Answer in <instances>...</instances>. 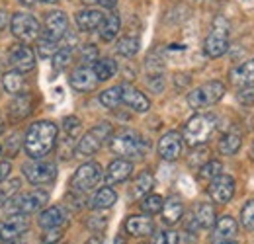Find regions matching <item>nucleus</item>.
<instances>
[{"instance_id":"nucleus-1","label":"nucleus","mask_w":254,"mask_h":244,"mask_svg":"<svg viewBox=\"0 0 254 244\" xmlns=\"http://www.w3.org/2000/svg\"><path fill=\"white\" fill-rule=\"evenodd\" d=\"M57 135H59V129L53 122H35L33 125H30L24 139V149L28 156L43 158L45 154H49L57 143Z\"/></svg>"},{"instance_id":"nucleus-2","label":"nucleus","mask_w":254,"mask_h":244,"mask_svg":"<svg viewBox=\"0 0 254 244\" xmlns=\"http://www.w3.org/2000/svg\"><path fill=\"white\" fill-rule=\"evenodd\" d=\"M110 149L124 158H139L147 151V143L143 141V137L137 131L124 129L118 135L110 137Z\"/></svg>"},{"instance_id":"nucleus-3","label":"nucleus","mask_w":254,"mask_h":244,"mask_svg":"<svg viewBox=\"0 0 254 244\" xmlns=\"http://www.w3.org/2000/svg\"><path fill=\"white\" fill-rule=\"evenodd\" d=\"M213 129H215V118L199 114V116H193L190 122L186 123L182 139L190 147H199V145H203L211 137Z\"/></svg>"},{"instance_id":"nucleus-4","label":"nucleus","mask_w":254,"mask_h":244,"mask_svg":"<svg viewBox=\"0 0 254 244\" xmlns=\"http://www.w3.org/2000/svg\"><path fill=\"white\" fill-rule=\"evenodd\" d=\"M227 49H229V22L223 16H217L213 20V26H211L209 35L205 37L203 51H205L207 57L217 59V57L225 55Z\"/></svg>"},{"instance_id":"nucleus-5","label":"nucleus","mask_w":254,"mask_h":244,"mask_svg":"<svg viewBox=\"0 0 254 244\" xmlns=\"http://www.w3.org/2000/svg\"><path fill=\"white\" fill-rule=\"evenodd\" d=\"M112 133L114 131H112L110 123H98L96 127H92L88 133H84L80 137V141H78V145L74 149V154H78V156H92V154H96L104 147L106 141H110Z\"/></svg>"},{"instance_id":"nucleus-6","label":"nucleus","mask_w":254,"mask_h":244,"mask_svg":"<svg viewBox=\"0 0 254 244\" xmlns=\"http://www.w3.org/2000/svg\"><path fill=\"white\" fill-rule=\"evenodd\" d=\"M47 201H49V193L43 191V189H35V191L18 195V197H10L4 207L10 215H30L39 211Z\"/></svg>"},{"instance_id":"nucleus-7","label":"nucleus","mask_w":254,"mask_h":244,"mask_svg":"<svg viewBox=\"0 0 254 244\" xmlns=\"http://www.w3.org/2000/svg\"><path fill=\"white\" fill-rule=\"evenodd\" d=\"M225 94V86L219 80H211V82H205L201 86H197L195 90H191L188 94V106L193 110H203V108H209L213 104H217Z\"/></svg>"},{"instance_id":"nucleus-8","label":"nucleus","mask_w":254,"mask_h":244,"mask_svg":"<svg viewBox=\"0 0 254 244\" xmlns=\"http://www.w3.org/2000/svg\"><path fill=\"white\" fill-rule=\"evenodd\" d=\"M24 176L28 178V182L33 185H43V183L53 182L57 178V164L51 160H43V158H33L32 162H28L22 168Z\"/></svg>"},{"instance_id":"nucleus-9","label":"nucleus","mask_w":254,"mask_h":244,"mask_svg":"<svg viewBox=\"0 0 254 244\" xmlns=\"http://www.w3.org/2000/svg\"><path fill=\"white\" fill-rule=\"evenodd\" d=\"M100 180H102V166L98 162H86L70 178V189L76 193H86L96 187Z\"/></svg>"},{"instance_id":"nucleus-10","label":"nucleus","mask_w":254,"mask_h":244,"mask_svg":"<svg viewBox=\"0 0 254 244\" xmlns=\"http://www.w3.org/2000/svg\"><path fill=\"white\" fill-rule=\"evenodd\" d=\"M10 30H12V35L16 39H20L22 43H32L35 39H39L41 28H39V22L33 18L32 14L18 12L10 20Z\"/></svg>"},{"instance_id":"nucleus-11","label":"nucleus","mask_w":254,"mask_h":244,"mask_svg":"<svg viewBox=\"0 0 254 244\" xmlns=\"http://www.w3.org/2000/svg\"><path fill=\"white\" fill-rule=\"evenodd\" d=\"M30 229L26 215H8L6 221H0V243H12L20 239Z\"/></svg>"},{"instance_id":"nucleus-12","label":"nucleus","mask_w":254,"mask_h":244,"mask_svg":"<svg viewBox=\"0 0 254 244\" xmlns=\"http://www.w3.org/2000/svg\"><path fill=\"white\" fill-rule=\"evenodd\" d=\"M207 193L209 197L215 201V203H227L233 199V193H235V180L227 174H219L215 176L213 180H209V187H207Z\"/></svg>"},{"instance_id":"nucleus-13","label":"nucleus","mask_w":254,"mask_h":244,"mask_svg":"<svg viewBox=\"0 0 254 244\" xmlns=\"http://www.w3.org/2000/svg\"><path fill=\"white\" fill-rule=\"evenodd\" d=\"M8 59L10 64L20 72H28L35 66V53L32 51V47H28V43L14 45L8 53Z\"/></svg>"},{"instance_id":"nucleus-14","label":"nucleus","mask_w":254,"mask_h":244,"mask_svg":"<svg viewBox=\"0 0 254 244\" xmlns=\"http://www.w3.org/2000/svg\"><path fill=\"white\" fill-rule=\"evenodd\" d=\"M66 28H68V18L66 14L61 10H55V12H49L47 18H45V31L43 35L53 39V41H59L66 35Z\"/></svg>"},{"instance_id":"nucleus-15","label":"nucleus","mask_w":254,"mask_h":244,"mask_svg":"<svg viewBox=\"0 0 254 244\" xmlns=\"http://www.w3.org/2000/svg\"><path fill=\"white\" fill-rule=\"evenodd\" d=\"M182 135L176 131H170L162 135L159 141V154L164 160H176L182 154Z\"/></svg>"},{"instance_id":"nucleus-16","label":"nucleus","mask_w":254,"mask_h":244,"mask_svg":"<svg viewBox=\"0 0 254 244\" xmlns=\"http://www.w3.org/2000/svg\"><path fill=\"white\" fill-rule=\"evenodd\" d=\"M122 104H126L131 110L139 112V114H145V112H149V108H151L149 98H147L143 92L137 90V88L129 86V84H124V86H122Z\"/></svg>"},{"instance_id":"nucleus-17","label":"nucleus","mask_w":254,"mask_h":244,"mask_svg":"<svg viewBox=\"0 0 254 244\" xmlns=\"http://www.w3.org/2000/svg\"><path fill=\"white\" fill-rule=\"evenodd\" d=\"M98 78H96L92 66H80L70 74V86L78 92H90L96 88Z\"/></svg>"},{"instance_id":"nucleus-18","label":"nucleus","mask_w":254,"mask_h":244,"mask_svg":"<svg viewBox=\"0 0 254 244\" xmlns=\"http://www.w3.org/2000/svg\"><path fill=\"white\" fill-rule=\"evenodd\" d=\"M126 231L131 237H149L155 233V223L147 215H133L126 221Z\"/></svg>"},{"instance_id":"nucleus-19","label":"nucleus","mask_w":254,"mask_h":244,"mask_svg":"<svg viewBox=\"0 0 254 244\" xmlns=\"http://www.w3.org/2000/svg\"><path fill=\"white\" fill-rule=\"evenodd\" d=\"M131 172H133V164L127 160V158H118V160H114L110 166H108V170H106V183H122L126 182L127 178L131 176Z\"/></svg>"},{"instance_id":"nucleus-20","label":"nucleus","mask_w":254,"mask_h":244,"mask_svg":"<svg viewBox=\"0 0 254 244\" xmlns=\"http://www.w3.org/2000/svg\"><path fill=\"white\" fill-rule=\"evenodd\" d=\"M237 231H239V225H237V221L233 219V217H229V215H225L221 217L219 221H217V225H215V229H213V243H229V241H233L235 237H237Z\"/></svg>"},{"instance_id":"nucleus-21","label":"nucleus","mask_w":254,"mask_h":244,"mask_svg":"<svg viewBox=\"0 0 254 244\" xmlns=\"http://www.w3.org/2000/svg\"><path fill=\"white\" fill-rule=\"evenodd\" d=\"M37 223H39V227L45 229V231H47V229H61L64 223H66V213H64L63 207L53 205V207H47L43 213L39 215Z\"/></svg>"},{"instance_id":"nucleus-22","label":"nucleus","mask_w":254,"mask_h":244,"mask_svg":"<svg viewBox=\"0 0 254 244\" xmlns=\"http://www.w3.org/2000/svg\"><path fill=\"white\" fill-rule=\"evenodd\" d=\"M160 213H162V221H164L166 225H176V223L180 221L182 213H184V205H182V199H180V197H176V195L168 197V199L162 203V209H160Z\"/></svg>"},{"instance_id":"nucleus-23","label":"nucleus","mask_w":254,"mask_h":244,"mask_svg":"<svg viewBox=\"0 0 254 244\" xmlns=\"http://www.w3.org/2000/svg\"><path fill=\"white\" fill-rule=\"evenodd\" d=\"M102 20H104V14L100 10H94V8H86V10H80L76 14V26H78V30L82 31L98 30Z\"/></svg>"},{"instance_id":"nucleus-24","label":"nucleus","mask_w":254,"mask_h":244,"mask_svg":"<svg viewBox=\"0 0 254 244\" xmlns=\"http://www.w3.org/2000/svg\"><path fill=\"white\" fill-rule=\"evenodd\" d=\"M231 82L237 86H253L254 84V59L247 61L231 70Z\"/></svg>"},{"instance_id":"nucleus-25","label":"nucleus","mask_w":254,"mask_h":244,"mask_svg":"<svg viewBox=\"0 0 254 244\" xmlns=\"http://www.w3.org/2000/svg\"><path fill=\"white\" fill-rule=\"evenodd\" d=\"M120 28H122L120 16H118V14H108V16H104L102 24L98 26V33H100L102 41H112V39L118 35Z\"/></svg>"},{"instance_id":"nucleus-26","label":"nucleus","mask_w":254,"mask_h":244,"mask_svg":"<svg viewBox=\"0 0 254 244\" xmlns=\"http://www.w3.org/2000/svg\"><path fill=\"white\" fill-rule=\"evenodd\" d=\"M2 86L8 94H14V96H20L22 92L26 90V78L20 70H10L2 76Z\"/></svg>"},{"instance_id":"nucleus-27","label":"nucleus","mask_w":254,"mask_h":244,"mask_svg":"<svg viewBox=\"0 0 254 244\" xmlns=\"http://www.w3.org/2000/svg\"><path fill=\"white\" fill-rule=\"evenodd\" d=\"M153 187H155V178H153V174H151V172H141L139 178L133 182L131 197H133V199H141V197L149 195Z\"/></svg>"},{"instance_id":"nucleus-28","label":"nucleus","mask_w":254,"mask_h":244,"mask_svg":"<svg viewBox=\"0 0 254 244\" xmlns=\"http://www.w3.org/2000/svg\"><path fill=\"white\" fill-rule=\"evenodd\" d=\"M193 221L199 229H209L215 225V207L211 203H199L193 211Z\"/></svg>"},{"instance_id":"nucleus-29","label":"nucleus","mask_w":254,"mask_h":244,"mask_svg":"<svg viewBox=\"0 0 254 244\" xmlns=\"http://www.w3.org/2000/svg\"><path fill=\"white\" fill-rule=\"evenodd\" d=\"M116 201H118V193L112 187L106 185V187H102V189L96 191V195L92 197V201H90V207L102 211V209H110Z\"/></svg>"},{"instance_id":"nucleus-30","label":"nucleus","mask_w":254,"mask_h":244,"mask_svg":"<svg viewBox=\"0 0 254 244\" xmlns=\"http://www.w3.org/2000/svg\"><path fill=\"white\" fill-rule=\"evenodd\" d=\"M98 82H104V80H110L116 72H118V62L114 59H98L92 66Z\"/></svg>"},{"instance_id":"nucleus-31","label":"nucleus","mask_w":254,"mask_h":244,"mask_svg":"<svg viewBox=\"0 0 254 244\" xmlns=\"http://www.w3.org/2000/svg\"><path fill=\"white\" fill-rule=\"evenodd\" d=\"M241 143H243L241 133L229 131L227 135H223V139L219 141V151H221V154H225V156H231V154H235L241 149Z\"/></svg>"},{"instance_id":"nucleus-32","label":"nucleus","mask_w":254,"mask_h":244,"mask_svg":"<svg viewBox=\"0 0 254 244\" xmlns=\"http://www.w3.org/2000/svg\"><path fill=\"white\" fill-rule=\"evenodd\" d=\"M139 47H141V41H139V37H135V35H126V37H122V39L118 41V53L124 55V57H133V55H137Z\"/></svg>"},{"instance_id":"nucleus-33","label":"nucleus","mask_w":254,"mask_h":244,"mask_svg":"<svg viewBox=\"0 0 254 244\" xmlns=\"http://www.w3.org/2000/svg\"><path fill=\"white\" fill-rule=\"evenodd\" d=\"M100 102L108 110H116L122 104V86H112L100 94Z\"/></svg>"},{"instance_id":"nucleus-34","label":"nucleus","mask_w":254,"mask_h":244,"mask_svg":"<svg viewBox=\"0 0 254 244\" xmlns=\"http://www.w3.org/2000/svg\"><path fill=\"white\" fill-rule=\"evenodd\" d=\"M162 203H164V199L157 195V193H149V195H145L143 197V203H141V209H143V213L145 215H157L160 213V209H162Z\"/></svg>"},{"instance_id":"nucleus-35","label":"nucleus","mask_w":254,"mask_h":244,"mask_svg":"<svg viewBox=\"0 0 254 244\" xmlns=\"http://www.w3.org/2000/svg\"><path fill=\"white\" fill-rule=\"evenodd\" d=\"M30 108H32V102H30V96L28 94H20L18 98H16V102L12 104V116L14 118H18V120H22V118H26L28 114H30Z\"/></svg>"},{"instance_id":"nucleus-36","label":"nucleus","mask_w":254,"mask_h":244,"mask_svg":"<svg viewBox=\"0 0 254 244\" xmlns=\"http://www.w3.org/2000/svg\"><path fill=\"white\" fill-rule=\"evenodd\" d=\"M223 170V164L219 160H209L199 168V178L201 180H213L215 176H219Z\"/></svg>"},{"instance_id":"nucleus-37","label":"nucleus","mask_w":254,"mask_h":244,"mask_svg":"<svg viewBox=\"0 0 254 244\" xmlns=\"http://www.w3.org/2000/svg\"><path fill=\"white\" fill-rule=\"evenodd\" d=\"M70 57H72V47H61V49H57V53L51 57L53 59V68L55 70L66 68L68 62H70Z\"/></svg>"},{"instance_id":"nucleus-38","label":"nucleus","mask_w":254,"mask_h":244,"mask_svg":"<svg viewBox=\"0 0 254 244\" xmlns=\"http://www.w3.org/2000/svg\"><path fill=\"white\" fill-rule=\"evenodd\" d=\"M57 41H53V39H49V37H41L39 39V45H37V53H39V57H43V59H49V57H53L55 53H57Z\"/></svg>"},{"instance_id":"nucleus-39","label":"nucleus","mask_w":254,"mask_h":244,"mask_svg":"<svg viewBox=\"0 0 254 244\" xmlns=\"http://www.w3.org/2000/svg\"><path fill=\"white\" fill-rule=\"evenodd\" d=\"M80 129H82V125H80V120H78V118L70 116V118H64L63 120V131L66 137L76 139V135L80 133Z\"/></svg>"},{"instance_id":"nucleus-40","label":"nucleus","mask_w":254,"mask_h":244,"mask_svg":"<svg viewBox=\"0 0 254 244\" xmlns=\"http://www.w3.org/2000/svg\"><path fill=\"white\" fill-rule=\"evenodd\" d=\"M241 223H243L245 229L254 231V199L249 201V203L243 207V211H241Z\"/></svg>"},{"instance_id":"nucleus-41","label":"nucleus","mask_w":254,"mask_h":244,"mask_svg":"<svg viewBox=\"0 0 254 244\" xmlns=\"http://www.w3.org/2000/svg\"><path fill=\"white\" fill-rule=\"evenodd\" d=\"M180 237L174 231H160L153 237V244H178Z\"/></svg>"},{"instance_id":"nucleus-42","label":"nucleus","mask_w":254,"mask_h":244,"mask_svg":"<svg viewBox=\"0 0 254 244\" xmlns=\"http://www.w3.org/2000/svg\"><path fill=\"white\" fill-rule=\"evenodd\" d=\"M18 187H20V180H12L8 185H4V187L0 189V209L6 205V201H8L10 197H14V193L18 191Z\"/></svg>"},{"instance_id":"nucleus-43","label":"nucleus","mask_w":254,"mask_h":244,"mask_svg":"<svg viewBox=\"0 0 254 244\" xmlns=\"http://www.w3.org/2000/svg\"><path fill=\"white\" fill-rule=\"evenodd\" d=\"M88 229H92L94 233H102L106 227H108V217L106 215H92L88 221H86Z\"/></svg>"},{"instance_id":"nucleus-44","label":"nucleus","mask_w":254,"mask_h":244,"mask_svg":"<svg viewBox=\"0 0 254 244\" xmlns=\"http://www.w3.org/2000/svg\"><path fill=\"white\" fill-rule=\"evenodd\" d=\"M237 98L243 106H254V84L253 86H243L241 92L237 94Z\"/></svg>"},{"instance_id":"nucleus-45","label":"nucleus","mask_w":254,"mask_h":244,"mask_svg":"<svg viewBox=\"0 0 254 244\" xmlns=\"http://www.w3.org/2000/svg\"><path fill=\"white\" fill-rule=\"evenodd\" d=\"M63 239L61 229H47V233L43 235V243L45 244H55Z\"/></svg>"},{"instance_id":"nucleus-46","label":"nucleus","mask_w":254,"mask_h":244,"mask_svg":"<svg viewBox=\"0 0 254 244\" xmlns=\"http://www.w3.org/2000/svg\"><path fill=\"white\" fill-rule=\"evenodd\" d=\"M96 61H98V49H96L94 45H86L82 49V62L86 64V62H96Z\"/></svg>"},{"instance_id":"nucleus-47","label":"nucleus","mask_w":254,"mask_h":244,"mask_svg":"<svg viewBox=\"0 0 254 244\" xmlns=\"http://www.w3.org/2000/svg\"><path fill=\"white\" fill-rule=\"evenodd\" d=\"M10 170H12V164L8 162V160H4V162H0V183L4 182L8 176H10Z\"/></svg>"},{"instance_id":"nucleus-48","label":"nucleus","mask_w":254,"mask_h":244,"mask_svg":"<svg viewBox=\"0 0 254 244\" xmlns=\"http://www.w3.org/2000/svg\"><path fill=\"white\" fill-rule=\"evenodd\" d=\"M205 156H207V151H205V149H199V151H195V153L191 154L190 164L193 166V164H199V162H203V160H205Z\"/></svg>"},{"instance_id":"nucleus-49","label":"nucleus","mask_w":254,"mask_h":244,"mask_svg":"<svg viewBox=\"0 0 254 244\" xmlns=\"http://www.w3.org/2000/svg\"><path fill=\"white\" fill-rule=\"evenodd\" d=\"M98 4H102L104 8H114L118 4V0H98Z\"/></svg>"},{"instance_id":"nucleus-50","label":"nucleus","mask_w":254,"mask_h":244,"mask_svg":"<svg viewBox=\"0 0 254 244\" xmlns=\"http://www.w3.org/2000/svg\"><path fill=\"white\" fill-rule=\"evenodd\" d=\"M6 24H8V16H6V12H2V10H0V30H4V28H6Z\"/></svg>"},{"instance_id":"nucleus-51","label":"nucleus","mask_w":254,"mask_h":244,"mask_svg":"<svg viewBox=\"0 0 254 244\" xmlns=\"http://www.w3.org/2000/svg\"><path fill=\"white\" fill-rule=\"evenodd\" d=\"M86 244H104V239L98 237V235H94V237H90V239L86 241Z\"/></svg>"},{"instance_id":"nucleus-52","label":"nucleus","mask_w":254,"mask_h":244,"mask_svg":"<svg viewBox=\"0 0 254 244\" xmlns=\"http://www.w3.org/2000/svg\"><path fill=\"white\" fill-rule=\"evenodd\" d=\"M20 2H22V4H26V6H32L35 0H20Z\"/></svg>"},{"instance_id":"nucleus-53","label":"nucleus","mask_w":254,"mask_h":244,"mask_svg":"<svg viewBox=\"0 0 254 244\" xmlns=\"http://www.w3.org/2000/svg\"><path fill=\"white\" fill-rule=\"evenodd\" d=\"M116 244H126V241H124V237H118V239H116Z\"/></svg>"},{"instance_id":"nucleus-54","label":"nucleus","mask_w":254,"mask_h":244,"mask_svg":"<svg viewBox=\"0 0 254 244\" xmlns=\"http://www.w3.org/2000/svg\"><path fill=\"white\" fill-rule=\"evenodd\" d=\"M84 4H98V0H82Z\"/></svg>"},{"instance_id":"nucleus-55","label":"nucleus","mask_w":254,"mask_h":244,"mask_svg":"<svg viewBox=\"0 0 254 244\" xmlns=\"http://www.w3.org/2000/svg\"><path fill=\"white\" fill-rule=\"evenodd\" d=\"M41 2H57V0H41Z\"/></svg>"},{"instance_id":"nucleus-56","label":"nucleus","mask_w":254,"mask_h":244,"mask_svg":"<svg viewBox=\"0 0 254 244\" xmlns=\"http://www.w3.org/2000/svg\"><path fill=\"white\" fill-rule=\"evenodd\" d=\"M219 244H235V243H231V241H229V243H219Z\"/></svg>"},{"instance_id":"nucleus-57","label":"nucleus","mask_w":254,"mask_h":244,"mask_svg":"<svg viewBox=\"0 0 254 244\" xmlns=\"http://www.w3.org/2000/svg\"><path fill=\"white\" fill-rule=\"evenodd\" d=\"M0 244H2V243H0Z\"/></svg>"},{"instance_id":"nucleus-58","label":"nucleus","mask_w":254,"mask_h":244,"mask_svg":"<svg viewBox=\"0 0 254 244\" xmlns=\"http://www.w3.org/2000/svg\"><path fill=\"white\" fill-rule=\"evenodd\" d=\"M43 244H45V243H43Z\"/></svg>"}]
</instances>
